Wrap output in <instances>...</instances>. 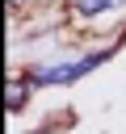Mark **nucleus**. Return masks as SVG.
Masks as SVG:
<instances>
[{
  "mask_svg": "<svg viewBox=\"0 0 126 134\" xmlns=\"http://www.w3.org/2000/svg\"><path fill=\"white\" fill-rule=\"evenodd\" d=\"M29 92H34V80H29L25 71H17V67H13V71H8V88H4V100H8V109H21Z\"/></svg>",
  "mask_w": 126,
  "mask_h": 134,
  "instance_id": "2",
  "label": "nucleus"
},
{
  "mask_svg": "<svg viewBox=\"0 0 126 134\" xmlns=\"http://www.w3.org/2000/svg\"><path fill=\"white\" fill-rule=\"evenodd\" d=\"M126 0H71V13L76 17H105L113 8H122Z\"/></svg>",
  "mask_w": 126,
  "mask_h": 134,
  "instance_id": "3",
  "label": "nucleus"
},
{
  "mask_svg": "<svg viewBox=\"0 0 126 134\" xmlns=\"http://www.w3.org/2000/svg\"><path fill=\"white\" fill-rule=\"evenodd\" d=\"M109 54H113V50H92V54H84V59H76V63H50V67L29 71V80H34V88H67V84L84 80L92 67H101Z\"/></svg>",
  "mask_w": 126,
  "mask_h": 134,
  "instance_id": "1",
  "label": "nucleus"
},
{
  "mask_svg": "<svg viewBox=\"0 0 126 134\" xmlns=\"http://www.w3.org/2000/svg\"><path fill=\"white\" fill-rule=\"evenodd\" d=\"M8 4H13V8H17V4H34V0H8Z\"/></svg>",
  "mask_w": 126,
  "mask_h": 134,
  "instance_id": "4",
  "label": "nucleus"
}]
</instances>
